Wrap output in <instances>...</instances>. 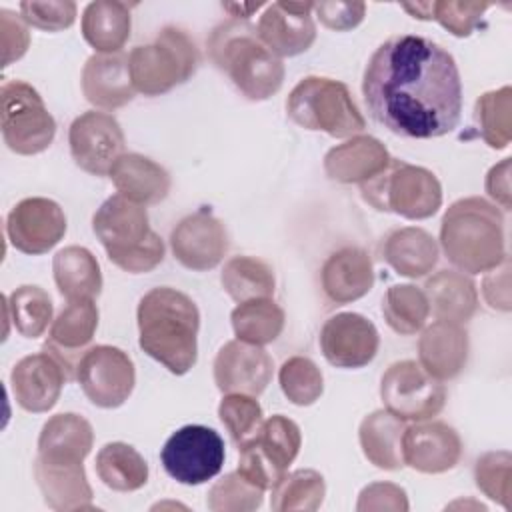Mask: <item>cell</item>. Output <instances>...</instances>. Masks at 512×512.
I'll list each match as a JSON object with an SVG mask.
<instances>
[{
	"instance_id": "1",
	"label": "cell",
	"mask_w": 512,
	"mask_h": 512,
	"mask_svg": "<svg viewBox=\"0 0 512 512\" xmlns=\"http://www.w3.org/2000/svg\"><path fill=\"white\" fill-rule=\"evenodd\" d=\"M370 116L390 132L428 140L450 134L462 116V80L454 56L424 36L382 42L362 76Z\"/></svg>"
},
{
	"instance_id": "2",
	"label": "cell",
	"mask_w": 512,
	"mask_h": 512,
	"mask_svg": "<svg viewBox=\"0 0 512 512\" xmlns=\"http://www.w3.org/2000/svg\"><path fill=\"white\" fill-rule=\"evenodd\" d=\"M138 344L152 360L176 376L188 374L198 360L200 312L196 302L172 288L148 290L136 308Z\"/></svg>"
},
{
	"instance_id": "3",
	"label": "cell",
	"mask_w": 512,
	"mask_h": 512,
	"mask_svg": "<svg viewBox=\"0 0 512 512\" xmlns=\"http://www.w3.org/2000/svg\"><path fill=\"white\" fill-rule=\"evenodd\" d=\"M440 246L460 272H488L508 258L504 214L486 198H460L442 216Z\"/></svg>"
},
{
	"instance_id": "4",
	"label": "cell",
	"mask_w": 512,
	"mask_h": 512,
	"mask_svg": "<svg viewBox=\"0 0 512 512\" xmlns=\"http://www.w3.org/2000/svg\"><path fill=\"white\" fill-rule=\"evenodd\" d=\"M208 56L252 102L268 100L282 88V60L260 42L256 26L246 20L230 18L218 24L208 36Z\"/></svg>"
},
{
	"instance_id": "5",
	"label": "cell",
	"mask_w": 512,
	"mask_h": 512,
	"mask_svg": "<svg viewBox=\"0 0 512 512\" xmlns=\"http://www.w3.org/2000/svg\"><path fill=\"white\" fill-rule=\"evenodd\" d=\"M92 230L108 260L128 274L152 272L164 260V242L150 228L148 212L122 194L106 198L92 216Z\"/></svg>"
},
{
	"instance_id": "6",
	"label": "cell",
	"mask_w": 512,
	"mask_h": 512,
	"mask_svg": "<svg viewBox=\"0 0 512 512\" xmlns=\"http://www.w3.org/2000/svg\"><path fill=\"white\" fill-rule=\"evenodd\" d=\"M286 114L300 128L332 138H352L366 128L348 86L326 76L302 78L286 98Z\"/></svg>"
},
{
	"instance_id": "7",
	"label": "cell",
	"mask_w": 512,
	"mask_h": 512,
	"mask_svg": "<svg viewBox=\"0 0 512 512\" xmlns=\"http://www.w3.org/2000/svg\"><path fill=\"white\" fill-rule=\"evenodd\" d=\"M360 192L374 210L408 220H426L442 206V184L436 174L398 158H392L378 176L360 184Z\"/></svg>"
},
{
	"instance_id": "8",
	"label": "cell",
	"mask_w": 512,
	"mask_h": 512,
	"mask_svg": "<svg viewBox=\"0 0 512 512\" xmlns=\"http://www.w3.org/2000/svg\"><path fill=\"white\" fill-rule=\"evenodd\" d=\"M194 40L176 26H164L154 42L136 46L128 54V72L136 92L160 96L184 84L198 68Z\"/></svg>"
},
{
	"instance_id": "9",
	"label": "cell",
	"mask_w": 512,
	"mask_h": 512,
	"mask_svg": "<svg viewBox=\"0 0 512 512\" xmlns=\"http://www.w3.org/2000/svg\"><path fill=\"white\" fill-rule=\"evenodd\" d=\"M302 446L300 426L284 414L262 420L258 432L238 446V468L250 484L272 490L288 472Z\"/></svg>"
},
{
	"instance_id": "10",
	"label": "cell",
	"mask_w": 512,
	"mask_h": 512,
	"mask_svg": "<svg viewBox=\"0 0 512 512\" xmlns=\"http://www.w3.org/2000/svg\"><path fill=\"white\" fill-rule=\"evenodd\" d=\"M0 128L4 144L20 156H34L50 148L56 120L42 96L24 80H4L0 86Z\"/></svg>"
},
{
	"instance_id": "11",
	"label": "cell",
	"mask_w": 512,
	"mask_h": 512,
	"mask_svg": "<svg viewBox=\"0 0 512 512\" xmlns=\"http://www.w3.org/2000/svg\"><path fill=\"white\" fill-rule=\"evenodd\" d=\"M224 440L214 428L186 424L162 446L160 462L170 478L184 486H200L216 478L224 466Z\"/></svg>"
},
{
	"instance_id": "12",
	"label": "cell",
	"mask_w": 512,
	"mask_h": 512,
	"mask_svg": "<svg viewBox=\"0 0 512 512\" xmlns=\"http://www.w3.org/2000/svg\"><path fill=\"white\" fill-rule=\"evenodd\" d=\"M380 398L388 412L402 420H430L446 404V388L416 360H398L380 380Z\"/></svg>"
},
{
	"instance_id": "13",
	"label": "cell",
	"mask_w": 512,
	"mask_h": 512,
	"mask_svg": "<svg viewBox=\"0 0 512 512\" xmlns=\"http://www.w3.org/2000/svg\"><path fill=\"white\" fill-rule=\"evenodd\" d=\"M76 380L94 406L112 410L130 398L136 370L132 358L122 348L98 344L88 348L78 360Z\"/></svg>"
},
{
	"instance_id": "14",
	"label": "cell",
	"mask_w": 512,
	"mask_h": 512,
	"mask_svg": "<svg viewBox=\"0 0 512 512\" xmlns=\"http://www.w3.org/2000/svg\"><path fill=\"white\" fill-rule=\"evenodd\" d=\"M68 144L72 160L80 170L92 176H108L114 162L124 154L126 138L112 114L88 110L72 120Z\"/></svg>"
},
{
	"instance_id": "15",
	"label": "cell",
	"mask_w": 512,
	"mask_h": 512,
	"mask_svg": "<svg viewBox=\"0 0 512 512\" xmlns=\"http://www.w3.org/2000/svg\"><path fill=\"white\" fill-rule=\"evenodd\" d=\"M66 228L62 206L44 196H30L16 202L6 216V236L10 244L30 256L52 250L64 238Z\"/></svg>"
},
{
	"instance_id": "16",
	"label": "cell",
	"mask_w": 512,
	"mask_h": 512,
	"mask_svg": "<svg viewBox=\"0 0 512 512\" xmlns=\"http://www.w3.org/2000/svg\"><path fill=\"white\" fill-rule=\"evenodd\" d=\"M170 250L174 258L188 270H212L228 252L226 226L206 208L192 212L172 228Z\"/></svg>"
},
{
	"instance_id": "17",
	"label": "cell",
	"mask_w": 512,
	"mask_h": 512,
	"mask_svg": "<svg viewBox=\"0 0 512 512\" xmlns=\"http://www.w3.org/2000/svg\"><path fill=\"white\" fill-rule=\"evenodd\" d=\"M318 342L328 364L356 370L376 358L380 334L366 316L358 312H338L324 322Z\"/></svg>"
},
{
	"instance_id": "18",
	"label": "cell",
	"mask_w": 512,
	"mask_h": 512,
	"mask_svg": "<svg viewBox=\"0 0 512 512\" xmlns=\"http://www.w3.org/2000/svg\"><path fill=\"white\" fill-rule=\"evenodd\" d=\"M274 360L256 344L228 340L216 354L212 372L214 384L222 394L260 396L272 380Z\"/></svg>"
},
{
	"instance_id": "19",
	"label": "cell",
	"mask_w": 512,
	"mask_h": 512,
	"mask_svg": "<svg viewBox=\"0 0 512 512\" xmlns=\"http://www.w3.org/2000/svg\"><path fill=\"white\" fill-rule=\"evenodd\" d=\"M314 2H272L258 18L260 42L280 60L306 52L316 40Z\"/></svg>"
},
{
	"instance_id": "20",
	"label": "cell",
	"mask_w": 512,
	"mask_h": 512,
	"mask_svg": "<svg viewBox=\"0 0 512 512\" xmlns=\"http://www.w3.org/2000/svg\"><path fill=\"white\" fill-rule=\"evenodd\" d=\"M66 382L68 374L64 366L48 350L20 358L10 372L16 404L32 414L52 410Z\"/></svg>"
},
{
	"instance_id": "21",
	"label": "cell",
	"mask_w": 512,
	"mask_h": 512,
	"mask_svg": "<svg viewBox=\"0 0 512 512\" xmlns=\"http://www.w3.org/2000/svg\"><path fill=\"white\" fill-rule=\"evenodd\" d=\"M462 456L458 432L440 420H420L406 426L402 434L404 466L422 474H442L452 470Z\"/></svg>"
},
{
	"instance_id": "22",
	"label": "cell",
	"mask_w": 512,
	"mask_h": 512,
	"mask_svg": "<svg viewBox=\"0 0 512 512\" xmlns=\"http://www.w3.org/2000/svg\"><path fill=\"white\" fill-rule=\"evenodd\" d=\"M98 328V306L94 300L68 302L52 320L44 350L66 370L68 380L76 378V366Z\"/></svg>"
},
{
	"instance_id": "23",
	"label": "cell",
	"mask_w": 512,
	"mask_h": 512,
	"mask_svg": "<svg viewBox=\"0 0 512 512\" xmlns=\"http://www.w3.org/2000/svg\"><path fill=\"white\" fill-rule=\"evenodd\" d=\"M468 332L462 324L436 320L422 328L418 364L436 380L456 378L468 362Z\"/></svg>"
},
{
	"instance_id": "24",
	"label": "cell",
	"mask_w": 512,
	"mask_h": 512,
	"mask_svg": "<svg viewBox=\"0 0 512 512\" xmlns=\"http://www.w3.org/2000/svg\"><path fill=\"white\" fill-rule=\"evenodd\" d=\"M84 98L100 110H116L132 102L136 90L128 72V56L92 54L80 76Z\"/></svg>"
},
{
	"instance_id": "25",
	"label": "cell",
	"mask_w": 512,
	"mask_h": 512,
	"mask_svg": "<svg viewBox=\"0 0 512 512\" xmlns=\"http://www.w3.org/2000/svg\"><path fill=\"white\" fill-rule=\"evenodd\" d=\"M390 160L392 156L378 138L356 134L326 152L324 172L338 184H364L378 176Z\"/></svg>"
},
{
	"instance_id": "26",
	"label": "cell",
	"mask_w": 512,
	"mask_h": 512,
	"mask_svg": "<svg viewBox=\"0 0 512 512\" xmlns=\"http://www.w3.org/2000/svg\"><path fill=\"white\" fill-rule=\"evenodd\" d=\"M324 294L336 304H348L366 296L374 286L370 254L360 246H344L332 252L320 270Z\"/></svg>"
},
{
	"instance_id": "27",
	"label": "cell",
	"mask_w": 512,
	"mask_h": 512,
	"mask_svg": "<svg viewBox=\"0 0 512 512\" xmlns=\"http://www.w3.org/2000/svg\"><path fill=\"white\" fill-rule=\"evenodd\" d=\"M34 480L48 508L58 512L94 510L92 486L86 478L84 462L64 464L34 458Z\"/></svg>"
},
{
	"instance_id": "28",
	"label": "cell",
	"mask_w": 512,
	"mask_h": 512,
	"mask_svg": "<svg viewBox=\"0 0 512 512\" xmlns=\"http://www.w3.org/2000/svg\"><path fill=\"white\" fill-rule=\"evenodd\" d=\"M92 444V424L76 412H60L44 422L38 436L36 458L46 462L78 464L90 454Z\"/></svg>"
},
{
	"instance_id": "29",
	"label": "cell",
	"mask_w": 512,
	"mask_h": 512,
	"mask_svg": "<svg viewBox=\"0 0 512 512\" xmlns=\"http://www.w3.org/2000/svg\"><path fill=\"white\" fill-rule=\"evenodd\" d=\"M118 194L150 206L162 202L170 192V174L164 166L138 152H124L108 172Z\"/></svg>"
},
{
	"instance_id": "30",
	"label": "cell",
	"mask_w": 512,
	"mask_h": 512,
	"mask_svg": "<svg viewBox=\"0 0 512 512\" xmlns=\"http://www.w3.org/2000/svg\"><path fill=\"white\" fill-rule=\"evenodd\" d=\"M438 242L430 232L416 226L392 230L382 246V258L400 276L422 278L438 264Z\"/></svg>"
},
{
	"instance_id": "31",
	"label": "cell",
	"mask_w": 512,
	"mask_h": 512,
	"mask_svg": "<svg viewBox=\"0 0 512 512\" xmlns=\"http://www.w3.org/2000/svg\"><path fill=\"white\" fill-rule=\"evenodd\" d=\"M422 290L436 320L464 324L478 310L476 284L464 272L438 270L426 280Z\"/></svg>"
},
{
	"instance_id": "32",
	"label": "cell",
	"mask_w": 512,
	"mask_h": 512,
	"mask_svg": "<svg viewBox=\"0 0 512 512\" xmlns=\"http://www.w3.org/2000/svg\"><path fill=\"white\" fill-rule=\"evenodd\" d=\"M406 430V420L394 416L392 412L374 410L362 418L358 428V442L364 458L380 470H400L404 466L402 458V434Z\"/></svg>"
},
{
	"instance_id": "33",
	"label": "cell",
	"mask_w": 512,
	"mask_h": 512,
	"mask_svg": "<svg viewBox=\"0 0 512 512\" xmlns=\"http://www.w3.org/2000/svg\"><path fill=\"white\" fill-rule=\"evenodd\" d=\"M80 30L96 54H118L130 38V6L118 0L90 2L82 12Z\"/></svg>"
},
{
	"instance_id": "34",
	"label": "cell",
	"mask_w": 512,
	"mask_h": 512,
	"mask_svg": "<svg viewBox=\"0 0 512 512\" xmlns=\"http://www.w3.org/2000/svg\"><path fill=\"white\" fill-rule=\"evenodd\" d=\"M56 288L68 302L94 300L102 292V272L96 256L84 246H64L52 258Z\"/></svg>"
},
{
	"instance_id": "35",
	"label": "cell",
	"mask_w": 512,
	"mask_h": 512,
	"mask_svg": "<svg viewBox=\"0 0 512 512\" xmlns=\"http://www.w3.org/2000/svg\"><path fill=\"white\" fill-rule=\"evenodd\" d=\"M94 468L102 484L114 492H134L148 482L144 456L126 442L104 444L96 454Z\"/></svg>"
},
{
	"instance_id": "36",
	"label": "cell",
	"mask_w": 512,
	"mask_h": 512,
	"mask_svg": "<svg viewBox=\"0 0 512 512\" xmlns=\"http://www.w3.org/2000/svg\"><path fill=\"white\" fill-rule=\"evenodd\" d=\"M220 284L238 304L254 298H272L276 290L272 266L256 256H232L220 272Z\"/></svg>"
},
{
	"instance_id": "37",
	"label": "cell",
	"mask_w": 512,
	"mask_h": 512,
	"mask_svg": "<svg viewBox=\"0 0 512 512\" xmlns=\"http://www.w3.org/2000/svg\"><path fill=\"white\" fill-rule=\"evenodd\" d=\"M230 322L238 340L264 346L282 334L286 314L272 298H254L240 302L232 310Z\"/></svg>"
},
{
	"instance_id": "38",
	"label": "cell",
	"mask_w": 512,
	"mask_h": 512,
	"mask_svg": "<svg viewBox=\"0 0 512 512\" xmlns=\"http://www.w3.org/2000/svg\"><path fill=\"white\" fill-rule=\"evenodd\" d=\"M324 496V476L312 468H298L294 472H286L272 488L270 508L274 512H314L322 506Z\"/></svg>"
},
{
	"instance_id": "39",
	"label": "cell",
	"mask_w": 512,
	"mask_h": 512,
	"mask_svg": "<svg viewBox=\"0 0 512 512\" xmlns=\"http://www.w3.org/2000/svg\"><path fill=\"white\" fill-rule=\"evenodd\" d=\"M386 324L402 336H412L426 326L430 304L422 288L414 284H392L382 298Z\"/></svg>"
},
{
	"instance_id": "40",
	"label": "cell",
	"mask_w": 512,
	"mask_h": 512,
	"mask_svg": "<svg viewBox=\"0 0 512 512\" xmlns=\"http://www.w3.org/2000/svg\"><path fill=\"white\" fill-rule=\"evenodd\" d=\"M4 300V308L8 310L16 330L24 338H38L52 324V298L50 294L36 284H22L12 290V294Z\"/></svg>"
},
{
	"instance_id": "41",
	"label": "cell",
	"mask_w": 512,
	"mask_h": 512,
	"mask_svg": "<svg viewBox=\"0 0 512 512\" xmlns=\"http://www.w3.org/2000/svg\"><path fill=\"white\" fill-rule=\"evenodd\" d=\"M512 88L502 86L484 92L474 104V120L482 140L492 150H504L512 138Z\"/></svg>"
},
{
	"instance_id": "42",
	"label": "cell",
	"mask_w": 512,
	"mask_h": 512,
	"mask_svg": "<svg viewBox=\"0 0 512 512\" xmlns=\"http://www.w3.org/2000/svg\"><path fill=\"white\" fill-rule=\"evenodd\" d=\"M282 394L294 406H312L324 392V376L308 356H290L278 370Z\"/></svg>"
},
{
	"instance_id": "43",
	"label": "cell",
	"mask_w": 512,
	"mask_h": 512,
	"mask_svg": "<svg viewBox=\"0 0 512 512\" xmlns=\"http://www.w3.org/2000/svg\"><path fill=\"white\" fill-rule=\"evenodd\" d=\"M262 500L264 490L250 484L238 472L224 474L206 494V506L212 512H250L260 508Z\"/></svg>"
},
{
	"instance_id": "44",
	"label": "cell",
	"mask_w": 512,
	"mask_h": 512,
	"mask_svg": "<svg viewBox=\"0 0 512 512\" xmlns=\"http://www.w3.org/2000/svg\"><path fill=\"white\" fill-rule=\"evenodd\" d=\"M510 476H512V454L508 450L484 452L474 464V482L478 490L492 502L510 510Z\"/></svg>"
},
{
	"instance_id": "45",
	"label": "cell",
	"mask_w": 512,
	"mask_h": 512,
	"mask_svg": "<svg viewBox=\"0 0 512 512\" xmlns=\"http://www.w3.org/2000/svg\"><path fill=\"white\" fill-rule=\"evenodd\" d=\"M262 406L256 396L248 394H224L218 404V418L228 430L236 446L250 440L262 424Z\"/></svg>"
},
{
	"instance_id": "46",
	"label": "cell",
	"mask_w": 512,
	"mask_h": 512,
	"mask_svg": "<svg viewBox=\"0 0 512 512\" xmlns=\"http://www.w3.org/2000/svg\"><path fill=\"white\" fill-rule=\"evenodd\" d=\"M490 2H464V0H436L430 2V18L436 20L444 30L456 38L470 36L484 12L490 8Z\"/></svg>"
},
{
	"instance_id": "47",
	"label": "cell",
	"mask_w": 512,
	"mask_h": 512,
	"mask_svg": "<svg viewBox=\"0 0 512 512\" xmlns=\"http://www.w3.org/2000/svg\"><path fill=\"white\" fill-rule=\"evenodd\" d=\"M18 10L28 26L44 32H60L74 24L78 6L72 0H24L18 4Z\"/></svg>"
},
{
	"instance_id": "48",
	"label": "cell",
	"mask_w": 512,
	"mask_h": 512,
	"mask_svg": "<svg viewBox=\"0 0 512 512\" xmlns=\"http://www.w3.org/2000/svg\"><path fill=\"white\" fill-rule=\"evenodd\" d=\"M410 508L406 490L392 482H372L364 486L358 494L356 510L358 512H370V510H394V512H406Z\"/></svg>"
},
{
	"instance_id": "49",
	"label": "cell",
	"mask_w": 512,
	"mask_h": 512,
	"mask_svg": "<svg viewBox=\"0 0 512 512\" xmlns=\"http://www.w3.org/2000/svg\"><path fill=\"white\" fill-rule=\"evenodd\" d=\"M312 12L324 28L334 30V32H348L364 20L366 4L358 2V0H352V2H314Z\"/></svg>"
},
{
	"instance_id": "50",
	"label": "cell",
	"mask_w": 512,
	"mask_h": 512,
	"mask_svg": "<svg viewBox=\"0 0 512 512\" xmlns=\"http://www.w3.org/2000/svg\"><path fill=\"white\" fill-rule=\"evenodd\" d=\"M0 30H2V66H10L20 60L30 46V32L24 18L8 8L0 10Z\"/></svg>"
},
{
	"instance_id": "51",
	"label": "cell",
	"mask_w": 512,
	"mask_h": 512,
	"mask_svg": "<svg viewBox=\"0 0 512 512\" xmlns=\"http://www.w3.org/2000/svg\"><path fill=\"white\" fill-rule=\"evenodd\" d=\"M482 294L492 310H510V260L506 258L496 268L488 270L482 282Z\"/></svg>"
},
{
	"instance_id": "52",
	"label": "cell",
	"mask_w": 512,
	"mask_h": 512,
	"mask_svg": "<svg viewBox=\"0 0 512 512\" xmlns=\"http://www.w3.org/2000/svg\"><path fill=\"white\" fill-rule=\"evenodd\" d=\"M484 188L488 192V196L504 210L512 208V200H510V158L500 160L498 164H494L484 180Z\"/></svg>"
},
{
	"instance_id": "53",
	"label": "cell",
	"mask_w": 512,
	"mask_h": 512,
	"mask_svg": "<svg viewBox=\"0 0 512 512\" xmlns=\"http://www.w3.org/2000/svg\"><path fill=\"white\" fill-rule=\"evenodd\" d=\"M262 6H266L264 2H254V4H222V8L236 20H246L248 16H252V12L260 10Z\"/></svg>"
}]
</instances>
